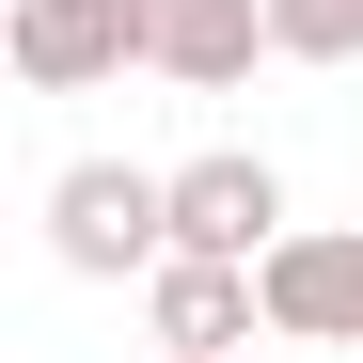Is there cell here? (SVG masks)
I'll return each mask as SVG.
<instances>
[{
  "label": "cell",
  "mask_w": 363,
  "mask_h": 363,
  "mask_svg": "<svg viewBox=\"0 0 363 363\" xmlns=\"http://www.w3.org/2000/svg\"><path fill=\"white\" fill-rule=\"evenodd\" d=\"M48 253H64L79 284H143V269L174 253V174H143V158H64V174H48Z\"/></svg>",
  "instance_id": "1"
},
{
  "label": "cell",
  "mask_w": 363,
  "mask_h": 363,
  "mask_svg": "<svg viewBox=\"0 0 363 363\" xmlns=\"http://www.w3.org/2000/svg\"><path fill=\"white\" fill-rule=\"evenodd\" d=\"M16 79L32 95H95V79H127V64H158V16L143 0H16Z\"/></svg>",
  "instance_id": "2"
},
{
  "label": "cell",
  "mask_w": 363,
  "mask_h": 363,
  "mask_svg": "<svg viewBox=\"0 0 363 363\" xmlns=\"http://www.w3.org/2000/svg\"><path fill=\"white\" fill-rule=\"evenodd\" d=\"M269 332L284 347H363V221H284L269 237Z\"/></svg>",
  "instance_id": "3"
},
{
  "label": "cell",
  "mask_w": 363,
  "mask_h": 363,
  "mask_svg": "<svg viewBox=\"0 0 363 363\" xmlns=\"http://www.w3.org/2000/svg\"><path fill=\"white\" fill-rule=\"evenodd\" d=\"M143 332L158 347H253L269 332V269L253 253H158L143 269Z\"/></svg>",
  "instance_id": "4"
},
{
  "label": "cell",
  "mask_w": 363,
  "mask_h": 363,
  "mask_svg": "<svg viewBox=\"0 0 363 363\" xmlns=\"http://www.w3.org/2000/svg\"><path fill=\"white\" fill-rule=\"evenodd\" d=\"M269 237H284V174H269L253 143L174 158V253H253V269H269Z\"/></svg>",
  "instance_id": "5"
},
{
  "label": "cell",
  "mask_w": 363,
  "mask_h": 363,
  "mask_svg": "<svg viewBox=\"0 0 363 363\" xmlns=\"http://www.w3.org/2000/svg\"><path fill=\"white\" fill-rule=\"evenodd\" d=\"M143 16H158V79L174 95H237L253 64H284L269 0H143Z\"/></svg>",
  "instance_id": "6"
},
{
  "label": "cell",
  "mask_w": 363,
  "mask_h": 363,
  "mask_svg": "<svg viewBox=\"0 0 363 363\" xmlns=\"http://www.w3.org/2000/svg\"><path fill=\"white\" fill-rule=\"evenodd\" d=\"M284 64H363V0H269Z\"/></svg>",
  "instance_id": "7"
},
{
  "label": "cell",
  "mask_w": 363,
  "mask_h": 363,
  "mask_svg": "<svg viewBox=\"0 0 363 363\" xmlns=\"http://www.w3.org/2000/svg\"><path fill=\"white\" fill-rule=\"evenodd\" d=\"M158 363H237V347H158Z\"/></svg>",
  "instance_id": "8"
}]
</instances>
